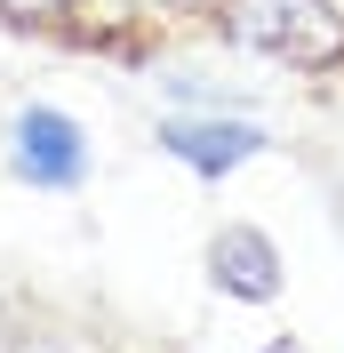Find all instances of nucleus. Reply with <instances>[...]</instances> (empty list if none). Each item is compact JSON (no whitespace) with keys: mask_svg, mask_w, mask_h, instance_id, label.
Returning <instances> with one entry per match:
<instances>
[{"mask_svg":"<svg viewBox=\"0 0 344 353\" xmlns=\"http://www.w3.org/2000/svg\"><path fill=\"white\" fill-rule=\"evenodd\" d=\"M216 32L264 65H288L304 81L344 72V8L336 0H216Z\"/></svg>","mask_w":344,"mask_h":353,"instance_id":"obj_1","label":"nucleus"},{"mask_svg":"<svg viewBox=\"0 0 344 353\" xmlns=\"http://www.w3.org/2000/svg\"><path fill=\"white\" fill-rule=\"evenodd\" d=\"M0 161L24 193H80L96 176V145H88V121L65 105H17L0 121Z\"/></svg>","mask_w":344,"mask_h":353,"instance_id":"obj_2","label":"nucleus"},{"mask_svg":"<svg viewBox=\"0 0 344 353\" xmlns=\"http://www.w3.org/2000/svg\"><path fill=\"white\" fill-rule=\"evenodd\" d=\"M152 145H160L176 169H193L200 185H224V176H240L248 161L272 153V129L248 121V112H233V105H193V112H160Z\"/></svg>","mask_w":344,"mask_h":353,"instance_id":"obj_3","label":"nucleus"},{"mask_svg":"<svg viewBox=\"0 0 344 353\" xmlns=\"http://www.w3.org/2000/svg\"><path fill=\"white\" fill-rule=\"evenodd\" d=\"M200 273H208L216 297H233V305H280V289H288V257L264 225L248 217H224L200 249Z\"/></svg>","mask_w":344,"mask_h":353,"instance_id":"obj_4","label":"nucleus"},{"mask_svg":"<svg viewBox=\"0 0 344 353\" xmlns=\"http://www.w3.org/2000/svg\"><path fill=\"white\" fill-rule=\"evenodd\" d=\"M0 353H65V330H48L41 313H24V321H17V305L0 297Z\"/></svg>","mask_w":344,"mask_h":353,"instance_id":"obj_5","label":"nucleus"},{"mask_svg":"<svg viewBox=\"0 0 344 353\" xmlns=\"http://www.w3.org/2000/svg\"><path fill=\"white\" fill-rule=\"evenodd\" d=\"M264 353H312V345H304L297 330H280V337H264Z\"/></svg>","mask_w":344,"mask_h":353,"instance_id":"obj_6","label":"nucleus"},{"mask_svg":"<svg viewBox=\"0 0 344 353\" xmlns=\"http://www.w3.org/2000/svg\"><path fill=\"white\" fill-rule=\"evenodd\" d=\"M0 8H48V0H0Z\"/></svg>","mask_w":344,"mask_h":353,"instance_id":"obj_7","label":"nucleus"}]
</instances>
